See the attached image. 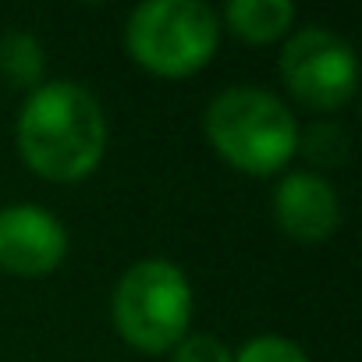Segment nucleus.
Wrapping results in <instances>:
<instances>
[{"instance_id":"423d86ee","label":"nucleus","mask_w":362,"mask_h":362,"mask_svg":"<svg viewBox=\"0 0 362 362\" xmlns=\"http://www.w3.org/2000/svg\"><path fill=\"white\" fill-rule=\"evenodd\" d=\"M68 256L64 224L43 206H4L0 210V270L18 277H43Z\"/></svg>"},{"instance_id":"f257e3e1","label":"nucleus","mask_w":362,"mask_h":362,"mask_svg":"<svg viewBox=\"0 0 362 362\" xmlns=\"http://www.w3.org/2000/svg\"><path fill=\"white\" fill-rule=\"evenodd\" d=\"M22 160L47 181H82L107 153V117L100 100L68 78L43 82L22 103L15 124Z\"/></svg>"},{"instance_id":"f8f14e48","label":"nucleus","mask_w":362,"mask_h":362,"mask_svg":"<svg viewBox=\"0 0 362 362\" xmlns=\"http://www.w3.org/2000/svg\"><path fill=\"white\" fill-rule=\"evenodd\" d=\"M170 362H235V355L214 334H185L170 348Z\"/></svg>"},{"instance_id":"f03ea898","label":"nucleus","mask_w":362,"mask_h":362,"mask_svg":"<svg viewBox=\"0 0 362 362\" xmlns=\"http://www.w3.org/2000/svg\"><path fill=\"white\" fill-rule=\"evenodd\" d=\"M210 146L242 174H277L298 153L295 114L259 86H231L217 93L203 114Z\"/></svg>"},{"instance_id":"39448f33","label":"nucleus","mask_w":362,"mask_h":362,"mask_svg":"<svg viewBox=\"0 0 362 362\" xmlns=\"http://www.w3.org/2000/svg\"><path fill=\"white\" fill-rule=\"evenodd\" d=\"M281 78L288 93L313 110H337L358 89L355 50L323 25H305L281 50Z\"/></svg>"},{"instance_id":"0eeeda50","label":"nucleus","mask_w":362,"mask_h":362,"mask_svg":"<svg viewBox=\"0 0 362 362\" xmlns=\"http://www.w3.org/2000/svg\"><path fill=\"white\" fill-rule=\"evenodd\" d=\"M274 221L295 242H327L341 228L337 189L316 170H291L274 189Z\"/></svg>"},{"instance_id":"6e6552de","label":"nucleus","mask_w":362,"mask_h":362,"mask_svg":"<svg viewBox=\"0 0 362 362\" xmlns=\"http://www.w3.org/2000/svg\"><path fill=\"white\" fill-rule=\"evenodd\" d=\"M228 29L245 43H274L295 22L291 0H231L224 8Z\"/></svg>"},{"instance_id":"9d476101","label":"nucleus","mask_w":362,"mask_h":362,"mask_svg":"<svg viewBox=\"0 0 362 362\" xmlns=\"http://www.w3.org/2000/svg\"><path fill=\"white\" fill-rule=\"evenodd\" d=\"M298 149L320 163V167H330V163H341L344 153H348V139L337 124H313L305 135H298Z\"/></svg>"},{"instance_id":"9b49d317","label":"nucleus","mask_w":362,"mask_h":362,"mask_svg":"<svg viewBox=\"0 0 362 362\" xmlns=\"http://www.w3.org/2000/svg\"><path fill=\"white\" fill-rule=\"evenodd\" d=\"M235 362H309V355L281 334H259L252 341H245L235 355Z\"/></svg>"},{"instance_id":"7ed1b4c3","label":"nucleus","mask_w":362,"mask_h":362,"mask_svg":"<svg viewBox=\"0 0 362 362\" xmlns=\"http://www.w3.org/2000/svg\"><path fill=\"white\" fill-rule=\"evenodd\" d=\"M221 43V18L203 0H146L124 22V47L135 64L160 78H185L210 64Z\"/></svg>"},{"instance_id":"1a4fd4ad","label":"nucleus","mask_w":362,"mask_h":362,"mask_svg":"<svg viewBox=\"0 0 362 362\" xmlns=\"http://www.w3.org/2000/svg\"><path fill=\"white\" fill-rule=\"evenodd\" d=\"M0 75L18 89H40L47 75V50L25 29H8L0 36Z\"/></svg>"},{"instance_id":"20e7f679","label":"nucleus","mask_w":362,"mask_h":362,"mask_svg":"<svg viewBox=\"0 0 362 362\" xmlns=\"http://www.w3.org/2000/svg\"><path fill=\"white\" fill-rule=\"evenodd\" d=\"M114 323L121 337L146 351H170L192 323V284L170 259H139L114 288Z\"/></svg>"}]
</instances>
